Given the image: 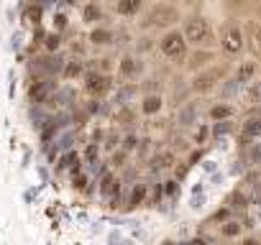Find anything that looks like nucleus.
Returning a JSON list of instances; mask_svg holds the SVG:
<instances>
[{"label": "nucleus", "instance_id": "f257e3e1", "mask_svg": "<svg viewBox=\"0 0 261 245\" xmlns=\"http://www.w3.org/2000/svg\"><path fill=\"white\" fill-rule=\"evenodd\" d=\"M185 41L195 44V46H210L215 41V34H213V26L202 18V16H190L185 18Z\"/></svg>", "mask_w": 261, "mask_h": 245}, {"label": "nucleus", "instance_id": "1a4fd4ad", "mask_svg": "<svg viewBox=\"0 0 261 245\" xmlns=\"http://www.w3.org/2000/svg\"><path fill=\"white\" fill-rule=\"evenodd\" d=\"M162 107H164V100L159 95H146L144 102H141V112L144 115H156Z\"/></svg>", "mask_w": 261, "mask_h": 245}, {"label": "nucleus", "instance_id": "4468645a", "mask_svg": "<svg viewBox=\"0 0 261 245\" xmlns=\"http://www.w3.org/2000/svg\"><path fill=\"white\" fill-rule=\"evenodd\" d=\"M210 115H213V117H215L218 122H220V120H225V117L230 120V107H215V110H213Z\"/></svg>", "mask_w": 261, "mask_h": 245}, {"label": "nucleus", "instance_id": "423d86ee", "mask_svg": "<svg viewBox=\"0 0 261 245\" xmlns=\"http://www.w3.org/2000/svg\"><path fill=\"white\" fill-rule=\"evenodd\" d=\"M243 31H246V44H248L251 54L256 59H261V23L258 21H246Z\"/></svg>", "mask_w": 261, "mask_h": 245}, {"label": "nucleus", "instance_id": "f03ea898", "mask_svg": "<svg viewBox=\"0 0 261 245\" xmlns=\"http://www.w3.org/2000/svg\"><path fill=\"white\" fill-rule=\"evenodd\" d=\"M159 46H162V54H164L169 62H185V56H187V41H185V36L177 34V31L167 34V36L159 41Z\"/></svg>", "mask_w": 261, "mask_h": 245}, {"label": "nucleus", "instance_id": "9b49d317", "mask_svg": "<svg viewBox=\"0 0 261 245\" xmlns=\"http://www.w3.org/2000/svg\"><path fill=\"white\" fill-rule=\"evenodd\" d=\"M243 97H246V102H248V105H261V79L251 82V84L246 87Z\"/></svg>", "mask_w": 261, "mask_h": 245}, {"label": "nucleus", "instance_id": "7ed1b4c3", "mask_svg": "<svg viewBox=\"0 0 261 245\" xmlns=\"http://www.w3.org/2000/svg\"><path fill=\"white\" fill-rule=\"evenodd\" d=\"M177 21H179V11H177L174 6H169V3L154 6L151 13H149V18H146V23H149V26H156V28H169V26H174Z\"/></svg>", "mask_w": 261, "mask_h": 245}, {"label": "nucleus", "instance_id": "dca6fc26", "mask_svg": "<svg viewBox=\"0 0 261 245\" xmlns=\"http://www.w3.org/2000/svg\"><path fill=\"white\" fill-rule=\"evenodd\" d=\"M241 245H261V242H258V240H256V237H246V240H243V242H241Z\"/></svg>", "mask_w": 261, "mask_h": 245}, {"label": "nucleus", "instance_id": "0eeeda50", "mask_svg": "<svg viewBox=\"0 0 261 245\" xmlns=\"http://www.w3.org/2000/svg\"><path fill=\"white\" fill-rule=\"evenodd\" d=\"M172 161H174V156H172L169 151H162V154H154V156L149 159V171H151V174H159V171H167V169L172 166Z\"/></svg>", "mask_w": 261, "mask_h": 245}, {"label": "nucleus", "instance_id": "9d476101", "mask_svg": "<svg viewBox=\"0 0 261 245\" xmlns=\"http://www.w3.org/2000/svg\"><path fill=\"white\" fill-rule=\"evenodd\" d=\"M141 6H144V0H118L115 11H118L120 16H136V13L141 11Z\"/></svg>", "mask_w": 261, "mask_h": 245}, {"label": "nucleus", "instance_id": "f8f14e48", "mask_svg": "<svg viewBox=\"0 0 261 245\" xmlns=\"http://www.w3.org/2000/svg\"><path fill=\"white\" fill-rule=\"evenodd\" d=\"M243 133H246V136H251V138L261 136V120H258V117H256V120H248L246 126H243Z\"/></svg>", "mask_w": 261, "mask_h": 245}, {"label": "nucleus", "instance_id": "ddd939ff", "mask_svg": "<svg viewBox=\"0 0 261 245\" xmlns=\"http://www.w3.org/2000/svg\"><path fill=\"white\" fill-rule=\"evenodd\" d=\"M223 232H225V235H230V237H233V235H238V232H241V225H238V222H236V220H228V222H225V225H223Z\"/></svg>", "mask_w": 261, "mask_h": 245}, {"label": "nucleus", "instance_id": "39448f33", "mask_svg": "<svg viewBox=\"0 0 261 245\" xmlns=\"http://www.w3.org/2000/svg\"><path fill=\"white\" fill-rule=\"evenodd\" d=\"M223 74H225V67H213V69H207V72H202V74H197V77H195L192 89H195V92H205V89L215 87V84H218V79H220Z\"/></svg>", "mask_w": 261, "mask_h": 245}, {"label": "nucleus", "instance_id": "20e7f679", "mask_svg": "<svg viewBox=\"0 0 261 245\" xmlns=\"http://www.w3.org/2000/svg\"><path fill=\"white\" fill-rule=\"evenodd\" d=\"M220 44H223V51L228 56H236L241 49H243V39H241V31L236 26H225L223 34H220Z\"/></svg>", "mask_w": 261, "mask_h": 245}, {"label": "nucleus", "instance_id": "6e6552de", "mask_svg": "<svg viewBox=\"0 0 261 245\" xmlns=\"http://www.w3.org/2000/svg\"><path fill=\"white\" fill-rule=\"evenodd\" d=\"M253 77H256V64H253V62H243V64L238 67L233 82H238V84H248Z\"/></svg>", "mask_w": 261, "mask_h": 245}, {"label": "nucleus", "instance_id": "2eb2a0df", "mask_svg": "<svg viewBox=\"0 0 261 245\" xmlns=\"http://www.w3.org/2000/svg\"><path fill=\"white\" fill-rule=\"evenodd\" d=\"M220 122H223V126H215V131H213L215 136H225V133L233 128V126H230V120H220Z\"/></svg>", "mask_w": 261, "mask_h": 245}]
</instances>
